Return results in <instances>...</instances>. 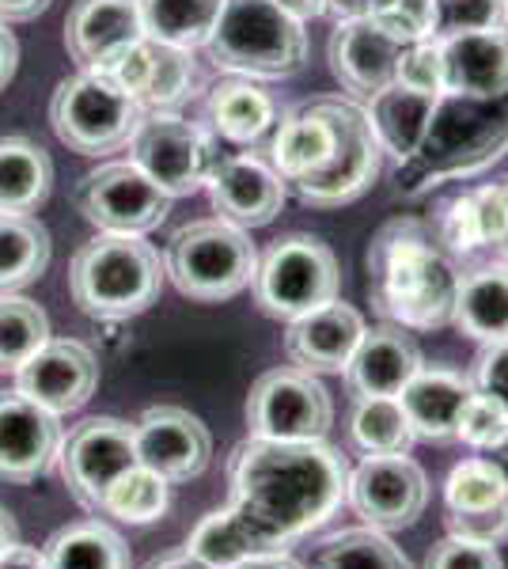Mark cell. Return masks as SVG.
I'll use <instances>...</instances> for the list:
<instances>
[{
  "label": "cell",
  "instance_id": "1",
  "mask_svg": "<svg viewBox=\"0 0 508 569\" xmlns=\"http://www.w3.org/2000/svg\"><path fill=\"white\" fill-rule=\"evenodd\" d=\"M232 509L251 520L270 550L327 525L346 505L349 467L327 440L247 437L232 456Z\"/></svg>",
  "mask_w": 508,
  "mask_h": 569
},
{
  "label": "cell",
  "instance_id": "2",
  "mask_svg": "<svg viewBox=\"0 0 508 569\" xmlns=\"http://www.w3.org/2000/svg\"><path fill=\"white\" fill-rule=\"evenodd\" d=\"M456 262L421 220H395L368 251V292L384 319L402 330H437L456 319Z\"/></svg>",
  "mask_w": 508,
  "mask_h": 569
},
{
  "label": "cell",
  "instance_id": "3",
  "mask_svg": "<svg viewBox=\"0 0 508 569\" xmlns=\"http://www.w3.org/2000/svg\"><path fill=\"white\" fill-rule=\"evenodd\" d=\"M163 289V262L145 236L99 232L69 266V292L91 319H129L156 305Z\"/></svg>",
  "mask_w": 508,
  "mask_h": 569
},
{
  "label": "cell",
  "instance_id": "4",
  "mask_svg": "<svg viewBox=\"0 0 508 569\" xmlns=\"http://www.w3.org/2000/svg\"><path fill=\"white\" fill-rule=\"evenodd\" d=\"M308 23L277 0H225L206 53L217 69L247 80H285L308 61Z\"/></svg>",
  "mask_w": 508,
  "mask_h": 569
},
{
  "label": "cell",
  "instance_id": "5",
  "mask_svg": "<svg viewBox=\"0 0 508 569\" xmlns=\"http://www.w3.org/2000/svg\"><path fill=\"white\" fill-rule=\"evenodd\" d=\"M258 251L247 228L232 220H190L168 243L163 273L175 281V289L201 305L232 300L255 281Z\"/></svg>",
  "mask_w": 508,
  "mask_h": 569
},
{
  "label": "cell",
  "instance_id": "6",
  "mask_svg": "<svg viewBox=\"0 0 508 569\" xmlns=\"http://www.w3.org/2000/svg\"><path fill=\"white\" fill-rule=\"evenodd\" d=\"M251 289H255V305L266 316L292 323V319L338 300L341 289L338 254L319 236L289 232L266 247V254L258 259Z\"/></svg>",
  "mask_w": 508,
  "mask_h": 569
},
{
  "label": "cell",
  "instance_id": "7",
  "mask_svg": "<svg viewBox=\"0 0 508 569\" xmlns=\"http://www.w3.org/2000/svg\"><path fill=\"white\" fill-rule=\"evenodd\" d=\"M145 110L107 77V72L80 69L61 80L50 99V126L69 152L107 156L129 144Z\"/></svg>",
  "mask_w": 508,
  "mask_h": 569
},
{
  "label": "cell",
  "instance_id": "8",
  "mask_svg": "<svg viewBox=\"0 0 508 569\" xmlns=\"http://www.w3.org/2000/svg\"><path fill=\"white\" fill-rule=\"evenodd\" d=\"M129 163L141 168L168 198H190L206 190L220 163L217 133L175 110H145L129 137Z\"/></svg>",
  "mask_w": 508,
  "mask_h": 569
},
{
  "label": "cell",
  "instance_id": "9",
  "mask_svg": "<svg viewBox=\"0 0 508 569\" xmlns=\"http://www.w3.org/2000/svg\"><path fill=\"white\" fill-rule=\"evenodd\" d=\"M322 114L330 118V130H335V149H330L327 163L316 168L311 176L297 179L300 201L319 209H335V206H349L360 194L372 190V182L380 179L384 171V149L376 141L372 126H368V114L357 99H311Z\"/></svg>",
  "mask_w": 508,
  "mask_h": 569
},
{
  "label": "cell",
  "instance_id": "10",
  "mask_svg": "<svg viewBox=\"0 0 508 569\" xmlns=\"http://www.w3.org/2000/svg\"><path fill=\"white\" fill-rule=\"evenodd\" d=\"M335 402L316 372L270 369L247 395V429L262 440H327Z\"/></svg>",
  "mask_w": 508,
  "mask_h": 569
},
{
  "label": "cell",
  "instance_id": "11",
  "mask_svg": "<svg viewBox=\"0 0 508 569\" xmlns=\"http://www.w3.org/2000/svg\"><path fill=\"white\" fill-rule=\"evenodd\" d=\"M171 201L129 160L103 163L77 182V209L88 224L114 236H149L171 213Z\"/></svg>",
  "mask_w": 508,
  "mask_h": 569
},
{
  "label": "cell",
  "instance_id": "12",
  "mask_svg": "<svg viewBox=\"0 0 508 569\" xmlns=\"http://www.w3.org/2000/svg\"><path fill=\"white\" fill-rule=\"evenodd\" d=\"M58 463L64 475V486L84 509H103L107 486L137 467V445L133 426L122 418H88L61 437Z\"/></svg>",
  "mask_w": 508,
  "mask_h": 569
},
{
  "label": "cell",
  "instance_id": "13",
  "mask_svg": "<svg viewBox=\"0 0 508 569\" xmlns=\"http://www.w3.org/2000/svg\"><path fill=\"white\" fill-rule=\"evenodd\" d=\"M429 501V479L421 463L402 456H365L349 471L346 505L376 531H399L410 528L425 512Z\"/></svg>",
  "mask_w": 508,
  "mask_h": 569
},
{
  "label": "cell",
  "instance_id": "14",
  "mask_svg": "<svg viewBox=\"0 0 508 569\" xmlns=\"http://www.w3.org/2000/svg\"><path fill=\"white\" fill-rule=\"evenodd\" d=\"M137 463L168 482H190L212 460L206 421L182 407H149L133 421Z\"/></svg>",
  "mask_w": 508,
  "mask_h": 569
},
{
  "label": "cell",
  "instance_id": "15",
  "mask_svg": "<svg viewBox=\"0 0 508 569\" xmlns=\"http://www.w3.org/2000/svg\"><path fill=\"white\" fill-rule=\"evenodd\" d=\"M206 190L217 217L232 220V224L247 228V232L270 224L285 209V198H289V182L277 176V168L266 156L255 152L220 156Z\"/></svg>",
  "mask_w": 508,
  "mask_h": 569
},
{
  "label": "cell",
  "instance_id": "16",
  "mask_svg": "<svg viewBox=\"0 0 508 569\" xmlns=\"http://www.w3.org/2000/svg\"><path fill=\"white\" fill-rule=\"evenodd\" d=\"M107 77L129 91L141 110H175L193 96L198 61H193V50H182V46L141 39L107 69Z\"/></svg>",
  "mask_w": 508,
  "mask_h": 569
},
{
  "label": "cell",
  "instance_id": "17",
  "mask_svg": "<svg viewBox=\"0 0 508 569\" xmlns=\"http://www.w3.org/2000/svg\"><path fill=\"white\" fill-rule=\"evenodd\" d=\"M96 383H99V361L77 338H50L16 372V391L58 418L84 407L91 395H96Z\"/></svg>",
  "mask_w": 508,
  "mask_h": 569
},
{
  "label": "cell",
  "instance_id": "18",
  "mask_svg": "<svg viewBox=\"0 0 508 569\" xmlns=\"http://www.w3.org/2000/svg\"><path fill=\"white\" fill-rule=\"evenodd\" d=\"M327 58L335 80L346 88V96L365 103L380 88L395 84L402 42L384 34L365 12H353V16H338L335 31H330Z\"/></svg>",
  "mask_w": 508,
  "mask_h": 569
},
{
  "label": "cell",
  "instance_id": "19",
  "mask_svg": "<svg viewBox=\"0 0 508 569\" xmlns=\"http://www.w3.org/2000/svg\"><path fill=\"white\" fill-rule=\"evenodd\" d=\"M61 418L20 391H0V479L34 482L58 463Z\"/></svg>",
  "mask_w": 508,
  "mask_h": 569
},
{
  "label": "cell",
  "instance_id": "20",
  "mask_svg": "<svg viewBox=\"0 0 508 569\" xmlns=\"http://www.w3.org/2000/svg\"><path fill=\"white\" fill-rule=\"evenodd\" d=\"M145 39L137 0H77L64 20V46L80 69L107 72L133 42Z\"/></svg>",
  "mask_w": 508,
  "mask_h": 569
},
{
  "label": "cell",
  "instance_id": "21",
  "mask_svg": "<svg viewBox=\"0 0 508 569\" xmlns=\"http://www.w3.org/2000/svg\"><path fill=\"white\" fill-rule=\"evenodd\" d=\"M365 316L346 305V300H330L308 316L292 319L285 330V357L292 361V369L303 372H346L349 357L365 338Z\"/></svg>",
  "mask_w": 508,
  "mask_h": 569
},
{
  "label": "cell",
  "instance_id": "22",
  "mask_svg": "<svg viewBox=\"0 0 508 569\" xmlns=\"http://www.w3.org/2000/svg\"><path fill=\"white\" fill-rule=\"evenodd\" d=\"M421 350L402 327L384 323L365 330L346 365V388L353 399H399L410 376L421 369Z\"/></svg>",
  "mask_w": 508,
  "mask_h": 569
},
{
  "label": "cell",
  "instance_id": "23",
  "mask_svg": "<svg viewBox=\"0 0 508 569\" xmlns=\"http://www.w3.org/2000/svg\"><path fill=\"white\" fill-rule=\"evenodd\" d=\"M437 42L445 61V96L497 99L508 91V27L448 34Z\"/></svg>",
  "mask_w": 508,
  "mask_h": 569
},
{
  "label": "cell",
  "instance_id": "24",
  "mask_svg": "<svg viewBox=\"0 0 508 569\" xmlns=\"http://www.w3.org/2000/svg\"><path fill=\"white\" fill-rule=\"evenodd\" d=\"M470 395H475L470 376L445 365H421L399 391V402L418 440H456L459 415Z\"/></svg>",
  "mask_w": 508,
  "mask_h": 569
},
{
  "label": "cell",
  "instance_id": "25",
  "mask_svg": "<svg viewBox=\"0 0 508 569\" xmlns=\"http://www.w3.org/2000/svg\"><path fill=\"white\" fill-rule=\"evenodd\" d=\"M368 126H372L376 141H380L384 156L391 160H410L421 149V141L429 137L432 114H437L440 99L437 96H421V91L406 88V84H387L376 96H368L365 103Z\"/></svg>",
  "mask_w": 508,
  "mask_h": 569
},
{
  "label": "cell",
  "instance_id": "26",
  "mask_svg": "<svg viewBox=\"0 0 508 569\" xmlns=\"http://www.w3.org/2000/svg\"><path fill=\"white\" fill-rule=\"evenodd\" d=\"M209 130L243 149H258L273 126L281 122V107L266 88H258L247 77H228L209 91L206 99Z\"/></svg>",
  "mask_w": 508,
  "mask_h": 569
},
{
  "label": "cell",
  "instance_id": "27",
  "mask_svg": "<svg viewBox=\"0 0 508 569\" xmlns=\"http://www.w3.org/2000/svg\"><path fill=\"white\" fill-rule=\"evenodd\" d=\"M505 228H508L505 194L497 182H489V187L467 190L464 198H456L445 213H440L437 240L445 251H456V254L497 251L505 240Z\"/></svg>",
  "mask_w": 508,
  "mask_h": 569
},
{
  "label": "cell",
  "instance_id": "28",
  "mask_svg": "<svg viewBox=\"0 0 508 569\" xmlns=\"http://www.w3.org/2000/svg\"><path fill=\"white\" fill-rule=\"evenodd\" d=\"M330 149H335V130L330 118L322 114L316 103H303L300 110L281 114V122L270 133V156L266 160L277 168L285 182H297L311 176L316 168L327 163Z\"/></svg>",
  "mask_w": 508,
  "mask_h": 569
},
{
  "label": "cell",
  "instance_id": "29",
  "mask_svg": "<svg viewBox=\"0 0 508 569\" xmlns=\"http://www.w3.org/2000/svg\"><path fill=\"white\" fill-rule=\"evenodd\" d=\"M475 342H505L508 338V262H486L459 278L456 319Z\"/></svg>",
  "mask_w": 508,
  "mask_h": 569
},
{
  "label": "cell",
  "instance_id": "30",
  "mask_svg": "<svg viewBox=\"0 0 508 569\" xmlns=\"http://www.w3.org/2000/svg\"><path fill=\"white\" fill-rule=\"evenodd\" d=\"M50 190V152L31 137H0V213H34Z\"/></svg>",
  "mask_w": 508,
  "mask_h": 569
},
{
  "label": "cell",
  "instance_id": "31",
  "mask_svg": "<svg viewBox=\"0 0 508 569\" xmlns=\"http://www.w3.org/2000/svg\"><path fill=\"white\" fill-rule=\"evenodd\" d=\"M46 569H129V547L103 520H77L42 547Z\"/></svg>",
  "mask_w": 508,
  "mask_h": 569
},
{
  "label": "cell",
  "instance_id": "32",
  "mask_svg": "<svg viewBox=\"0 0 508 569\" xmlns=\"http://www.w3.org/2000/svg\"><path fill=\"white\" fill-rule=\"evenodd\" d=\"M137 4H141L145 39L182 46V50L206 46L225 12V0H137Z\"/></svg>",
  "mask_w": 508,
  "mask_h": 569
},
{
  "label": "cell",
  "instance_id": "33",
  "mask_svg": "<svg viewBox=\"0 0 508 569\" xmlns=\"http://www.w3.org/2000/svg\"><path fill=\"white\" fill-rule=\"evenodd\" d=\"M187 550L193 558H201V562H209L212 569H232L239 562H247V558L266 555L270 547H266L262 536L251 528V520L228 505V509H220V512H209V517L193 528V536L187 539Z\"/></svg>",
  "mask_w": 508,
  "mask_h": 569
},
{
  "label": "cell",
  "instance_id": "34",
  "mask_svg": "<svg viewBox=\"0 0 508 569\" xmlns=\"http://www.w3.org/2000/svg\"><path fill=\"white\" fill-rule=\"evenodd\" d=\"M50 266V232L31 213H0V289H20Z\"/></svg>",
  "mask_w": 508,
  "mask_h": 569
},
{
  "label": "cell",
  "instance_id": "35",
  "mask_svg": "<svg viewBox=\"0 0 508 569\" xmlns=\"http://www.w3.org/2000/svg\"><path fill=\"white\" fill-rule=\"evenodd\" d=\"M349 440L365 456H402L418 437H414L399 399H353Z\"/></svg>",
  "mask_w": 508,
  "mask_h": 569
},
{
  "label": "cell",
  "instance_id": "36",
  "mask_svg": "<svg viewBox=\"0 0 508 569\" xmlns=\"http://www.w3.org/2000/svg\"><path fill=\"white\" fill-rule=\"evenodd\" d=\"M50 342V319L27 297H0V372H20Z\"/></svg>",
  "mask_w": 508,
  "mask_h": 569
},
{
  "label": "cell",
  "instance_id": "37",
  "mask_svg": "<svg viewBox=\"0 0 508 569\" xmlns=\"http://www.w3.org/2000/svg\"><path fill=\"white\" fill-rule=\"evenodd\" d=\"M168 505H171V482L137 463L107 486L103 509L99 512L126 520V525H152V520H160L168 512Z\"/></svg>",
  "mask_w": 508,
  "mask_h": 569
},
{
  "label": "cell",
  "instance_id": "38",
  "mask_svg": "<svg viewBox=\"0 0 508 569\" xmlns=\"http://www.w3.org/2000/svg\"><path fill=\"white\" fill-rule=\"evenodd\" d=\"M316 569H414L406 562V555L384 531L376 528H346L338 536H330L319 547Z\"/></svg>",
  "mask_w": 508,
  "mask_h": 569
},
{
  "label": "cell",
  "instance_id": "39",
  "mask_svg": "<svg viewBox=\"0 0 508 569\" xmlns=\"http://www.w3.org/2000/svg\"><path fill=\"white\" fill-rule=\"evenodd\" d=\"M365 16L402 46L437 39V0H365Z\"/></svg>",
  "mask_w": 508,
  "mask_h": 569
},
{
  "label": "cell",
  "instance_id": "40",
  "mask_svg": "<svg viewBox=\"0 0 508 569\" xmlns=\"http://www.w3.org/2000/svg\"><path fill=\"white\" fill-rule=\"evenodd\" d=\"M508 498V486L501 475L494 471V463H486L482 456L464 460L448 471L445 482V501L448 512H464V509H482V505H497Z\"/></svg>",
  "mask_w": 508,
  "mask_h": 569
},
{
  "label": "cell",
  "instance_id": "41",
  "mask_svg": "<svg viewBox=\"0 0 508 569\" xmlns=\"http://www.w3.org/2000/svg\"><path fill=\"white\" fill-rule=\"evenodd\" d=\"M508 27V0H437V39Z\"/></svg>",
  "mask_w": 508,
  "mask_h": 569
},
{
  "label": "cell",
  "instance_id": "42",
  "mask_svg": "<svg viewBox=\"0 0 508 569\" xmlns=\"http://www.w3.org/2000/svg\"><path fill=\"white\" fill-rule=\"evenodd\" d=\"M505 433H508V407H501V402L489 399L482 391L470 395L464 415H459L456 437L464 440V445L478 448V452H486V448H494Z\"/></svg>",
  "mask_w": 508,
  "mask_h": 569
},
{
  "label": "cell",
  "instance_id": "43",
  "mask_svg": "<svg viewBox=\"0 0 508 569\" xmlns=\"http://www.w3.org/2000/svg\"><path fill=\"white\" fill-rule=\"evenodd\" d=\"M395 80L406 88H414V91H421V96L445 99V61H440V42L425 39V42L402 46Z\"/></svg>",
  "mask_w": 508,
  "mask_h": 569
},
{
  "label": "cell",
  "instance_id": "44",
  "mask_svg": "<svg viewBox=\"0 0 508 569\" xmlns=\"http://www.w3.org/2000/svg\"><path fill=\"white\" fill-rule=\"evenodd\" d=\"M448 536L467 539L478 547H505L508 543V498L482 509L448 512Z\"/></svg>",
  "mask_w": 508,
  "mask_h": 569
},
{
  "label": "cell",
  "instance_id": "45",
  "mask_svg": "<svg viewBox=\"0 0 508 569\" xmlns=\"http://www.w3.org/2000/svg\"><path fill=\"white\" fill-rule=\"evenodd\" d=\"M425 569H505L497 547H478L467 543V539H440L437 547L429 550V562Z\"/></svg>",
  "mask_w": 508,
  "mask_h": 569
},
{
  "label": "cell",
  "instance_id": "46",
  "mask_svg": "<svg viewBox=\"0 0 508 569\" xmlns=\"http://www.w3.org/2000/svg\"><path fill=\"white\" fill-rule=\"evenodd\" d=\"M470 388L497 399L508 407V338L505 342H489L478 353L475 369H470Z\"/></svg>",
  "mask_w": 508,
  "mask_h": 569
},
{
  "label": "cell",
  "instance_id": "47",
  "mask_svg": "<svg viewBox=\"0 0 508 569\" xmlns=\"http://www.w3.org/2000/svg\"><path fill=\"white\" fill-rule=\"evenodd\" d=\"M53 0H0V23H27L39 20Z\"/></svg>",
  "mask_w": 508,
  "mask_h": 569
},
{
  "label": "cell",
  "instance_id": "48",
  "mask_svg": "<svg viewBox=\"0 0 508 569\" xmlns=\"http://www.w3.org/2000/svg\"><path fill=\"white\" fill-rule=\"evenodd\" d=\"M16 66H20V42L8 31V23H0V91L12 84Z\"/></svg>",
  "mask_w": 508,
  "mask_h": 569
},
{
  "label": "cell",
  "instance_id": "49",
  "mask_svg": "<svg viewBox=\"0 0 508 569\" xmlns=\"http://www.w3.org/2000/svg\"><path fill=\"white\" fill-rule=\"evenodd\" d=\"M0 569H46V558H42V550L16 543L0 555Z\"/></svg>",
  "mask_w": 508,
  "mask_h": 569
},
{
  "label": "cell",
  "instance_id": "50",
  "mask_svg": "<svg viewBox=\"0 0 508 569\" xmlns=\"http://www.w3.org/2000/svg\"><path fill=\"white\" fill-rule=\"evenodd\" d=\"M232 569H303L297 558H289L285 550H266V555H255L247 562H239Z\"/></svg>",
  "mask_w": 508,
  "mask_h": 569
},
{
  "label": "cell",
  "instance_id": "51",
  "mask_svg": "<svg viewBox=\"0 0 508 569\" xmlns=\"http://www.w3.org/2000/svg\"><path fill=\"white\" fill-rule=\"evenodd\" d=\"M277 4L300 23H311V20H319V16H327V0H277Z\"/></svg>",
  "mask_w": 508,
  "mask_h": 569
},
{
  "label": "cell",
  "instance_id": "52",
  "mask_svg": "<svg viewBox=\"0 0 508 569\" xmlns=\"http://www.w3.org/2000/svg\"><path fill=\"white\" fill-rule=\"evenodd\" d=\"M145 569H212V566H209V562H201V558H193L190 550H179V555L156 558V562H149Z\"/></svg>",
  "mask_w": 508,
  "mask_h": 569
},
{
  "label": "cell",
  "instance_id": "53",
  "mask_svg": "<svg viewBox=\"0 0 508 569\" xmlns=\"http://www.w3.org/2000/svg\"><path fill=\"white\" fill-rule=\"evenodd\" d=\"M482 460H486V463H494V471L501 475L505 486H508V433H505L501 440H497L494 448H486V452H482Z\"/></svg>",
  "mask_w": 508,
  "mask_h": 569
},
{
  "label": "cell",
  "instance_id": "54",
  "mask_svg": "<svg viewBox=\"0 0 508 569\" xmlns=\"http://www.w3.org/2000/svg\"><path fill=\"white\" fill-rule=\"evenodd\" d=\"M20 543V531H16V520H12V512L0 505V555H4L8 547H16Z\"/></svg>",
  "mask_w": 508,
  "mask_h": 569
},
{
  "label": "cell",
  "instance_id": "55",
  "mask_svg": "<svg viewBox=\"0 0 508 569\" xmlns=\"http://www.w3.org/2000/svg\"><path fill=\"white\" fill-rule=\"evenodd\" d=\"M338 8V16H353V12H365V0H327V12Z\"/></svg>",
  "mask_w": 508,
  "mask_h": 569
},
{
  "label": "cell",
  "instance_id": "56",
  "mask_svg": "<svg viewBox=\"0 0 508 569\" xmlns=\"http://www.w3.org/2000/svg\"><path fill=\"white\" fill-rule=\"evenodd\" d=\"M497 187H501V194H505V209H508V179H501V182H497ZM497 254H501V259L508 262V228H505V240H501V247H497Z\"/></svg>",
  "mask_w": 508,
  "mask_h": 569
}]
</instances>
